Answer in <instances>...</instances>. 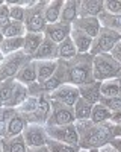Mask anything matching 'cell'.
Returning a JSON list of instances; mask_svg holds the SVG:
<instances>
[{
	"mask_svg": "<svg viewBox=\"0 0 121 152\" xmlns=\"http://www.w3.org/2000/svg\"><path fill=\"white\" fill-rule=\"evenodd\" d=\"M100 93L102 97H115L121 94V85L118 79H107L103 81L100 85Z\"/></svg>",
	"mask_w": 121,
	"mask_h": 152,
	"instance_id": "obj_31",
	"label": "cell"
},
{
	"mask_svg": "<svg viewBox=\"0 0 121 152\" xmlns=\"http://www.w3.org/2000/svg\"><path fill=\"white\" fill-rule=\"evenodd\" d=\"M24 46V37L20 38H5V41L0 44V52L3 53V56H8L11 53H15L23 50Z\"/></svg>",
	"mask_w": 121,
	"mask_h": 152,
	"instance_id": "obj_28",
	"label": "cell"
},
{
	"mask_svg": "<svg viewBox=\"0 0 121 152\" xmlns=\"http://www.w3.org/2000/svg\"><path fill=\"white\" fill-rule=\"evenodd\" d=\"M50 100H55V102H59V104H64L67 107H74L76 102L80 97V91H79V87L77 85H73V84H62L59 88L53 93L48 94Z\"/></svg>",
	"mask_w": 121,
	"mask_h": 152,
	"instance_id": "obj_9",
	"label": "cell"
},
{
	"mask_svg": "<svg viewBox=\"0 0 121 152\" xmlns=\"http://www.w3.org/2000/svg\"><path fill=\"white\" fill-rule=\"evenodd\" d=\"M71 34V24H65V23H53V24H47V28L44 31V35L48 37L52 41L60 44L64 40L70 37Z\"/></svg>",
	"mask_w": 121,
	"mask_h": 152,
	"instance_id": "obj_13",
	"label": "cell"
},
{
	"mask_svg": "<svg viewBox=\"0 0 121 152\" xmlns=\"http://www.w3.org/2000/svg\"><path fill=\"white\" fill-rule=\"evenodd\" d=\"M9 5V17L11 21H17V23H24L26 18V8L20 5V2H6Z\"/></svg>",
	"mask_w": 121,
	"mask_h": 152,
	"instance_id": "obj_34",
	"label": "cell"
},
{
	"mask_svg": "<svg viewBox=\"0 0 121 152\" xmlns=\"http://www.w3.org/2000/svg\"><path fill=\"white\" fill-rule=\"evenodd\" d=\"M111 117H112V111L107 110L103 104H95L92 107V113H91V122L94 123H106V122H111Z\"/></svg>",
	"mask_w": 121,
	"mask_h": 152,
	"instance_id": "obj_29",
	"label": "cell"
},
{
	"mask_svg": "<svg viewBox=\"0 0 121 152\" xmlns=\"http://www.w3.org/2000/svg\"><path fill=\"white\" fill-rule=\"evenodd\" d=\"M112 134L114 137H121V125H112Z\"/></svg>",
	"mask_w": 121,
	"mask_h": 152,
	"instance_id": "obj_43",
	"label": "cell"
},
{
	"mask_svg": "<svg viewBox=\"0 0 121 152\" xmlns=\"http://www.w3.org/2000/svg\"><path fill=\"white\" fill-rule=\"evenodd\" d=\"M45 132L52 140L71 146H79V132L74 123L64 126H45Z\"/></svg>",
	"mask_w": 121,
	"mask_h": 152,
	"instance_id": "obj_7",
	"label": "cell"
},
{
	"mask_svg": "<svg viewBox=\"0 0 121 152\" xmlns=\"http://www.w3.org/2000/svg\"><path fill=\"white\" fill-rule=\"evenodd\" d=\"M36 62V82L44 84L58 70L59 61H35Z\"/></svg>",
	"mask_w": 121,
	"mask_h": 152,
	"instance_id": "obj_17",
	"label": "cell"
},
{
	"mask_svg": "<svg viewBox=\"0 0 121 152\" xmlns=\"http://www.w3.org/2000/svg\"><path fill=\"white\" fill-rule=\"evenodd\" d=\"M60 62H62L64 72H65V84H73L80 87L94 81V75H92L94 56L91 53H77L73 59L60 61Z\"/></svg>",
	"mask_w": 121,
	"mask_h": 152,
	"instance_id": "obj_2",
	"label": "cell"
},
{
	"mask_svg": "<svg viewBox=\"0 0 121 152\" xmlns=\"http://www.w3.org/2000/svg\"><path fill=\"white\" fill-rule=\"evenodd\" d=\"M0 82H2V81H0Z\"/></svg>",
	"mask_w": 121,
	"mask_h": 152,
	"instance_id": "obj_52",
	"label": "cell"
},
{
	"mask_svg": "<svg viewBox=\"0 0 121 152\" xmlns=\"http://www.w3.org/2000/svg\"><path fill=\"white\" fill-rule=\"evenodd\" d=\"M3 37L5 38H20L26 35V26L24 23H17V21H9L5 28H2Z\"/></svg>",
	"mask_w": 121,
	"mask_h": 152,
	"instance_id": "obj_30",
	"label": "cell"
},
{
	"mask_svg": "<svg viewBox=\"0 0 121 152\" xmlns=\"http://www.w3.org/2000/svg\"><path fill=\"white\" fill-rule=\"evenodd\" d=\"M27 152H48V148H47V145L40 146V148H27Z\"/></svg>",
	"mask_w": 121,
	"mask_h": 152,
	"instance_id": "obj_42",
	"label": "cell"
},
{
	"mask_svg": "<svg viewBox=\"0 0 121 152\" xmlns=\"http://www.w3.org/2000/svg\"><path fill=\"white\" fill-rule=\"evenodd\" d=\"M47 148H48V152H79L80 151L79 146L65 145V143L52 140V138H48V140H47Z\"/></svg>",
	"mask_w": 121,
	"mask_h": 152,
	"instance_id": "obj_35",
	"label": "cell"
},
{
	"mask_svg": "<svg viewBox=\"0 0 121 152\" xmlns=\"http://www.w3.org/2000/svg\"><path fill=\"white\" fill-rule=\"evenodd\" d=\"M77 55V49L73 43L71 37H68L67 40H64L62 43L59 44V49H58V59L60 61H70Z\"/></svg>",
	"mask_w": 121,
	"mask_h": 152,
	"instance_id": "obj_26",
	"label": "cell"
},
{
	"mask_svg": "<svg viewBox=\"0 0 121 152\" xmlns=\"http://www.w3.org/2000/svg\"><path fill=\"white\" fill-rule=\"evenodd\" d=\"M71 123H76V117H74L73 108L52 100L50 116H48L45 126H64V125H71Z\"/></svg>",
	"mask_w": 121,
	"mask_h": 152,
	"instance_id": "obj_8",
	"label": "cell"
},
{
	"mask_svg": "<svg viewBox=\"0 0 121 152\" xmlns=\"http://www.w3.org/2000/svg\"><path fill=\"white\" fill-rule=\"evenodd\" d=\"M88 152H99V149H91V151H88Z\"/></svg>",
	"mask_w": 121,
	"mask_h": 152,
	"instance_id": "obj_48",
	"label": "cell"
},
{
	"mask_svg": "<svg viewBox=\"0 0 121 152\" xmlns=\"http://www.w3.org/2000/svg\"><path fill=\"white\" fill-rule=\"evenodd\" d=\"M77 18H79V2L77 0H67V2H64L59 21L65 24H73Z\"/></svg>",
	"mask_w": 121,
	"mask_h": 152,
	"instance_id": "obj_23",
	"label": "cell"
},
{
	"mask_svg": "<svg viewBox=\"0 0 121 152\" xmlns=\"http://www.w3.org/2000/svg\"><path fill=\"white\" fill-rule=\"evenodd\" d=\"M42 41H44V32H42V34L26 32V35H24V46H23V50L33 59V56L36 55V52L40 50Z\"/></svg>",
	"mask_w": 121,
	"mask_h": 152,
	"instance_id": "obj_21",
	"label": "cell"
},
{
	"mask_svg": "<svg viewBox=\"0 0 121 152\" xmlns=\"http://www.w3.org/2000/svg\"><path fill=\"white\" fill-rule=\"evenodd\" d=\"M100 104H103L107 110H111L112 113L120 111L121 110V94L115 96V97H102Z\"/></svg>",
	"mask_w": 121,
	"mask_h": 152,
	"instance_id": "obj_36",
	"label": "cell"
},
{
	"mask_svg": "<svg viewBox=\"0 0 121 152\" xmlns=\"http://www.w3.org/2000/svg\"><path fill=\"white\" fill-rule=\"evenodd\" d=\"M29 97V91H27V87L23 85L20 82L15 84V88H14V93H12V97L9 99V102L5 104L3 107H8V108H18L20 105H23L26 102V99Z\"/></svg>",
	"mask_w": 121,
	"mask_h": 152,
	"instance_id": "obj_25",
	"label": "cell"
},
{
	"mask_svg": "<svg viewBox=\"0 0 121 152\" xmlns=\"http://www.w3.org/2000/svg\"><path fill=\"white\" fill-rule=\"evenodd\" d=\"M104 11L112 15H121V0H106Z\"/></svg>",
	"mask_w": 121,
	"mask_h": 152,
	"instance_id": "obj_37",
	"label": "cell"
},
{
	"mask_svg": "<svg viewBox=\"0 0 121 152\" xmlns=\"http://www.w3.org/2000/svg\"><path fill=\"white\" fill-rule=\"evenodd\" d=\"M121 73V66L114 59L111 53H102L94 56L92 62V75L94 81H107V79H117Z\"/></svg>",
	"mask_w": 121,
	"mask_h": 152,
	"instance_id": "obj_3",
	"label": "cell"
},
{
	"mask_svg": "<svg viewBox=\"0 0 121 152\" xmlns=\"http://www.w3.org/2000/svg\"><path fill=\"white\" fill-rule=\"evenodd\" d=\"M120 41H121V34L120 32L107 29V28H102L100 34L92 40V46H91L89 53L92 56L102 55V53H111L112 49Z\"/></svg>",
	"mask_w": 121,
	"mask_h": 152,
	"instance_id": "obj_4",
	"label": "cell"
},
{
	"mask_svg": "<svg viewBox=\"0 0 121 152\" xmlns=\"http://www.w3.org/2000/svg\"><path fill=\"white\" fill-rule=\"evenodd\" d=\"M0 152H2V146H0Z\"/></svg>",
	"mask_w": 121,
	"mask_h": 152,
	"instance_id": "obj_50",
	"label": "cell"
},
{
	"mask_svg": "<svg viewBox=\"0 0 121 152\" xmlns=\"http://www.w3.org/2000/svg\"><path fill=\"white\" fill-rule=\"evenodd\" d=\"M111 55L114 56V59L118 62V64L121 66V41L112 49V52H111Z\"/></svg>",
	"mask_w": 121,
	"mask_h": 152,
	"instance_id": "obj_39",
	"label": "cell"
},
{
	"mask_svg": "<svg viewBox=\"0 0 121 152\" xmlns=\"http://www.w3.org/2000/svg\"><path fill=\"white\" fill-rule=\"evenodd\" d=\"M62 6H64V0H52V2H47V5L44 8V18H45L47 24H53V23L59 21Z\"/></svg>",
	"mask_w": 121,
	"mask_h": 152,
	"instance_id": "obj_24",
	"label": "cell"
},
{
	"mask_svg": "<svg viewBox=\"0 0 121 152\" xmlns=\"http://www.w3.org/2000/svg\"><path fill=\"white\" fill-rule=\"evenodd\" d=\"M100 85L102 82L99 81H92L89 84H85L79 87V91H80V97H83L86 102H89L91 105H95L100 102L102 99V93H100Z\"/></svg>",
	"mask_w": 121,
	"mask_h": 152,
	"instance_id": "obj_16",
	"label": "cell"
},
{
	"mask_svg": "<svg viewBox=\"0 0 121 152\" xmlns=\"http://www.w3.org/2000/svg\"><path fill=\"white\" fill-rule=\"evenodd\" d=\"M0 107H2V104H0Z\"/></svg>",
	"mask_w": 121,
	"mask_h": 152,
	"instance_id": "obj_51",
	"label": "cell"
},
{
	"mask_svg": "<svg viewBox=\"0 0 121 152\" xmlns=\"http://www.w3.org/2000/svg\"><path fill=\"white\" fill-rule=\"evenodd\" d=\"M99 20L102 23V28H107V29H112L121 34V15H112V14H107L106 11H103Z\"/></svg>",
	"mask_w": 121,
	"mask_h": 152,
	"instance_id": "obj_32",
	"label": "cell"
},
{
	"mask_svg": "<svg viewBox=\"0 0 121 152\" xmlns=\"http://www.w3.org/2000/svg\"><path fill=\"white\" fill-rule=\"evenodd\" d=\"M70 37H71L73 43H74V46L77 49V53H89L91 46H92V38L88 34H85L83 31L71 28Z\"/></svg>",
	"mask_w": 121,
	"mask_h": 152,
	"instance_id": "obj_19",
	"label": "cell"
},
{
	"mask_svg": "<svg viewBox=\"0 0 121 152\" xmlns=\"http://www.w3.org/2000/svg\"><path fill=\"white\" fill-rule=\"evenodd\" d=\"M47 2H35L32 6L26 8V18H24V26L27 32L33 34H42L47 28V23L44 18V8Z\"/></svg>",
	"mask_w": 121,
	"mask_h": 152,
	"instance_id": "obj_5",
	"label": "cell"
},
{
	"mask_svg": "<svg viewBox=\"0 0 121 152\" xmlns=\"http://www.w3.org/2000/svg\"><path fill=\"white\" fill-rule=\"evenodd\" d=\"M71 28L83 31L85 34H88L94 40L102 31V23H100L99 17H79L74 23L71 24Z\"/></svg>",
	"mask_w": 121,
	"mask_h": 152,
	"instance_id": "obj_12",
	"label": "cell"
},
{
	"mask_svg": "<svg viewBox=\"0 0 121 152\" xmlns=\"http://www.w3.org/2000/svg\"><path fill=\"white\" fill-rule=\"evenodd\" d=\"M5 3H6V2H3V0H0V8H2V6H3Z\"/></svg>",
	"mask_w": 121,
	"mask_h": 152,
	"instance_id": "obj_47",
	"label": "cell"
},
{
	"mask_svg": "<svg viewBox=\"0 0 121 152\" xmlns=\"http://www.w3.org/2000/svg\"><path fill=\"white\" fill-rule=\"evenodd\" d=\"M50 110H52V100L48 97V94L42 93L38 97V107L36 110L29 114V116H24V119L27 120V123H33V125H44L48 120V116H50Z\"/></svg>",
	"mask_w": 121,
	"mask_h": 152,
	"instance_id": "obj_11",
	"label": "cell"
},
{
	"mask_svg": "<svg viewBox=\"0 0 121 152\" xmlns=\"http://www.w3.org/2000/svg\"><path fill=\"white\" fill-rule=\"evenodd\" d=\"M104 11V2L102 0H82L79 2V17H100Z\"/></svg>",
	"mask_w": 121,
	"mask_h": 152,
	"instance_id": "obj_15",
	"label": "cell"
},
{
	"mask_svg": "<svg viewBox=\"0 0 121 152\" xmlns=\"http://www.w3.org/2000/svg\"><path fill=\"white\" fill-rule=\"evenodd\" d=\"M27 125H29L27 120L24 119V116L15 108V111L12 113V116H11L9 120H8L6 137H17V135H20V134L24 131V128H26Z\"/></svg>",
	"mask_w": 121,
	"mask_h": 152,
	"instance_id": "obj_18",
	"label": "cell"
},
{
	"mask_svg": "<svg viewBox=\"0 0 121 152\" xmlns=\"http://www.w3.org/2000/svg\"><path fill=\"white\" fill-rule=\"evenodd\" d=\"M15 81L23 84V85H26V87L36 82V62H35V59L27 61L26 64L20 69V72L15 76Z\"/></svg>",
	"mask_w": 121,
	"mask_h": 152,
	"instance_id": "obj_20",
	"label": "cell"
},
{
	"mask_svg": "<svg viewBox=\"0 0 121 152\" xmlns=\"http://www.w3.org/2000/svg\"><path fill=\"white\" fill-rule=\"evenodd\" d=\"M30 59L32 58L24 50H20V52L5 56V59L0 64V81H5L8 78H15L17 73L20 72V69Z\"/></svg>",
	"mask_w": 121,
	"mask_h": 152,
	"instance_id": "obj_6",
	"label": "cell"
},
{
	"mask_svg": "<svg viewBox=\"0 0 121 152\" xmlns=\"http://www.w3.org/2000/svg\"><path fill=\"white\" fill-rule=\"evenodd\" d=\"M99 152H117V151H115V149H114V148H112L111 145H109V143H107L106 146H103V148H100V149H99Z\"/></svg>",
	"mask_w": 121,
	"mask_h": 152,
	"instance_id": "obj_44",
	"label": "cell"
},
{
	"mask_svg": "<svg viewBox=\"0 0 121 152\" xmlns=\"http://www.w3.org/2000/svg\"><path fill=\"white\" fill-rule=\"evenodd\" d=\"M79 152H88V151H85V149H80V151H79Z\"/></svg>",
	"mask_w": 121,
	"mask_h": 152,
	"instance_id": "obj_49",
	"label": "cell"
},
{
	"mask_svg": "<svg viewBox=\"0 0 121 152\" xmlns=\"http://www.w3.org/2000/svg\"><path fill=\"white\" fill-rule=\"evenodd\" d=\"M109 145H111L117 152H121V137H114L111 142H109Z\"/></svg>",
	"mask_w": 121,
	"mask_h": 152,
	"instance_id": "obj_40",
	"label": "cell"
},
{
	"mask_svg": "<svg viewBox=\"0 0 121 152\" xmlns=\"http://www.w3.org/2000/svg\"><path fill=\"white\" fill-rule=\"evenodd\" d=\"M74 125L79 132V148L80 149H85V151L100 149L114 138L111 122L99 125L91 120H80V122H76Z\"/></svg>",
	"mask_w": 121,
	"mask_h": 152,
	"instance_id": "obj_1",
	"label": "cell"
},
{
	"mask_svg": "<svg viewBox=\"0 0 121 152\" xmlns=\"http://www.w3.org/2000/svg\"><path fill=\"white\" fill-rule=\"evenodd\" d=\"M15 84H17L15 78H8L0 82V104L2 105L9 102V99L12 97V93H14Z\"/></svg>",
	"mask_w": 121,
	"mask_h": 152,
	"instance_id": "obj_33",
	"label": "cell"
},
{
	"mask_svg": "<svg viewBox=\"0 0 121 152\" xmlns=\"http://www.w3.org/2000/svg\"><path fill=\"white\" fill-rule=\"evenodd\" d=\"M111 123L112 125H121V110L112 113V117H111Z\"/></svg>",
	"mask_w": 121,
	"mask_h": 152,
	"instance_id": "obj_41",
	"label": "cell"
},
{
	"mask_svg": "<svg viewBox=\"0 0 121 152\" xmlns=\"http://www.w3.org/2000/svg\"><path fill=\"white\" fill-rule=\"evenodd\" d=\"M58 49H59V44L44 35V41L40 50L36 52V55L33 56V59L35 61H58Z\"/></svg>",
	"mask_w": 121,
	"mask_h": 152,
	"instance_id": "obj_14",
	"label": "cell"
},
{
	"mask_svg": "<svg viewBox=\"0 0 121 152\" xmlns=\"http://www.w3.org/2000/svg\"><path fill=\"white\" fill-rule=\"evenodd\" d=\"M5 41V37H3V32H2V28H0V44Z\"/></svg>",
	"mask_w": 121,
	"mask_h": 152,
	"instance_id": "obj_45",
	"label": "cell"
},
{
	"mask_svg": "<svg viewBox=\"0 0 121 152\" xmlns=\"http://www.w3.org/2000/svg\"><path fill=\"white\" fill-rule=\"evenodd\" d=\"M117 79H118V82H120V85H121V73L118 75V78H117Z\"/></svg>",
	"mask_w": 121,
	"mask_h": 152,
	"instance_id": "obj_46",
	"label": "cell"
},
{
	"mask_svg": "<svg viewBox=\"0 0 121 152\" xmlns=\"http://www.w3.org/2000/svg\"><path fill=\"white\" fill-rule=\"evenodd\" d=\"M0 146H2V152H27L26 142H24L21 134L17 137L0 138Z\"/></svg>",
	"mask_w": 121,
	"mask_h": 152,
	"instance_id": "obj_22",
	"label": "cell"
},
{
	"mask_svg": "<svg viewBox=\"0 0 121 152\" xmlns=\"http://www.w3.org/2000/svg\"><path fill=\"white\" fill-rule=\"evenodd\" d=\"M24 142H26L27 148H40V146H45L48 135L45 132V126L44 125H33L29 123L24 131L21 132Z\"/></svg>",
	"mask_w": 121,
	"mask_h": 152,
	"instance_id": "obj_10",
	"label": "cell"
},
{
	"mask_svg": "<svg viewBox=\"0 0 121 152\" xmlns=\"http://www.w3.org/2000/svg\"><path fill=\"white\" fill-rule=\"evenodd\" d=\"M92 107H94V105H91L89 102H86L83 97H79V100L76 102V105L73 107L76 122L89 120V119H91V113H92Z\"/></svg>",
	"mask_w": 121,
	"mask_h": 152,
	"instance_id": "obj_27",
	"label": "cell"
},
{
	"mask_svg": "<svg viewBox=\"0 0 121 152\" xmlns=\"http://www.w3.org/2000/svg\"><path fill=\"white\" fill-rule=\"evenodd\" d=\"M9 21H11V17H9V5L5 3L2 8H0V28H5Z\"/></svg>",
	"mask_w": 121,
	"mask_h": 152,
	"instance_id": "obj_38",
	"label": "cell"
}]
</instances>
